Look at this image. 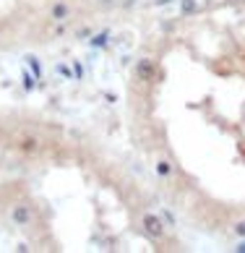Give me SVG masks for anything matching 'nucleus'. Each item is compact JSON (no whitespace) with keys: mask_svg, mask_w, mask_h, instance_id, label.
<instances>
[{"mask_svg":"<svg viewBox=\"0 0 245 253\" xmlns=\"http://www.w3.org/2000/svg\"><path fill=\"white\" fill-rule=\"evenodd\" d=\"M141 232H144L149 240L159 243V240H164V235H167V224H164V219L159 217V214L146 211L144 217H141Z\"/></svg>","mask_w":245,"mask_h":253,"instance_id":"nucleus-1","label":"nucleus"},{"mask_svg":"<svg viewBox=\"0 0 245 253\" xmlns=\"http://www.w3.org/2000/svg\"><path fill=\"white\" fill-rule=\"evenodd\" d=\"M13 149L21 154H37L42 149V138L37 133H29V130H21L13 136Z\"/></svg>","mask_w":245,"mask_h":253,"instance_id":"nucleus-2","label":"nucleus"},{"mask_svg":"<svg viewBox=\"0 0 245 253\" xmlns=\"http://www.w3.org/2000/svg\"><path fill=\"white\" fill-rule=\"evenodd\" d=\"M11 222L16 224V227H29V224L34 222V209L29 204H16L11 209Z\"/></svg>","mask_w":245,"mask_h":253,"instance_id":"nucleus-3","label":"nucleus"},{"mask_svg":"<svg viewBox=\"0 0 245 253\" xmlns=\"http://www.w3.org/2000/svg\"><path fill=\"white\" fill-rule=\"evenodd\" d=\"M136 79L138 81H154L157 79V63L152 58H141L136 63Z\"/></svg>","mask_w":245,"mask_h":253,"instance_id":"nucleus-4","label":"nucleus"},{"mask_svg":"<svg viewBox=\"0 0 245 253\" xmlns=\"http://www.w3.org/2000/svg\"><path fill=\"white\" fill-rule=\"evenodd\" d=\"M50 18H52V21H58V24L68 21V18H71V5L63 3V0L52 3V5H50Z\"/></svg>","mask_w":245,"mask_h":253,"instance_id":"nucleus-5","label":"nucleus"},{"mask_svg":"<svg viewBox=\"0 0 245 253\" xmlns=\"http://www.w3.org/2000/svg\"><path fill=\"white\" fill-rule=\"evenodd\" d=\"M154 170H157V175H159V177H172V172H175V165L169 162L167 157H162V159H157Z\"/></svg>","mask_w":245,"mask_h":253,"instance_id":"nucleus-6","label":"nucleus"},{"mask_svg":"<svg viewBox=\"0 0 245 253\" xmlns=\"http://www.w3.org/2000/svg\"><path fill=\"white\" fill-rule=\"evenodd\" d=\"M26 65H29V71L34 73V79L37 81H42V76H44V71H42V63L34 58V55H26Z\"/></svg>","mask_w":245,"mask_h":253,"instance_id":"nucleus-7","label":"nucleus"},{"mask_svg":"<svg viewBox=\"0 0 245 253\" xmlns=\"http://www.w3.org/2000/svg\"><path fill=\"white\" fill-rule=\"evenodd\" d=\"M107 42H110V32H97V34H91V40H89L91 47H107Z\"/></svg>","mask_w":245,"mask_h":253,"instance_id":"nucleus-8","label":"nucleus"},{"mask_svg":"<svg viewBox=\"0 0 245 253\" xmlns=\"http://www.w3.org/2000/svg\"><path fill=\"white\" fill-rule=\"evenodd\" d=\"M24 89L26 91H34L37 89V79H34L32 71H24Z\"/></svg>","mask_w":245,"mask_h":253,"instance_id":"nucleus-9","label":"nucleus"},{"mask_svg":"<svg viewBox=\"0 0 245 253\" xmlns=\"http://www.w3.org/2000/svg\"><path fill=\"white\" fill-rule=\"evenodd\" d=\"M180 11L188 16V13H196V11H199V3H196V0H183V3H180Z\"/></svg>","mask_w":245,"mask_h":253,"instance_id":"nucleus-10","label":"nucleus"},{"mask_svg":"<svg viewBox=\"0 0 245 253\" xmlns=\"http://www.w3.org/2000/svg\"><path fill=\"white\" fill-rule=\"evenodd\" d=\"M232 235L235 238H245V219H238L232 224Z\"/></svg>","mask_w":245,"mask_h":253,"instance_id":"nucleus-11","label":"nucleus"},{"mask_svg":"<svg viewBox=\"0 0 245 253\" xmlns=\"http://www.w3.org/2000/svg\"><path fill=\"white\" fill-rule=\"evenodd\" d=\"M159 217L164 219V224H167V227H175V217H172V211H169V209H164L162 214H159Z\"/></svg>","mask_w":245,"mask_h":253,"instance_id":"nucleus-12","label":"nucleus"},{"mask_svg":"<svg viewBox=\"0 0 245 253\" xmlns=\"http://www.w3.org/2000/svg\"><path fill=\"white\" fill-rule=\"evenodd\" d=\"M73 73H76L79 79H83V65H81L79 60H73Z\"/></svg>","mask_w":245,"mask_h":253,"instance_id":"nucleus-13","label":"nucleus"},{"mask_svg":"<svg viewBox=\"0 0 245 253\" xmlns=\"http://www.w3.org/2000/svg\"><path fill=\"white\" fill-rule=\"evenodd\" d=\"M232 251H235V253H245V238H240V243H238Z\"/></svg>","mask_w":245,"mask_h":253,"instance_id":"nucleus-14","label":"nucleus"},{"mask_svg":"<svg viewBox=\"0 0 245 253\" xmlns=\"http://www.w3.org/2000/svg\"><path fill=\"white\" fill-rule=\"evenodd\" d=\"M102 3H112V0H102Z\"/></svg>","mask_w":245,"mask_h":253,"instance_id":"nucleus-15","label":"nucleus"},{"mask_svg":"<svg viewBox=\"0 0 245 253\" xmlns=\"http://www.w3.org/2000/svg\"><path fill=\"white\" fill-rule=\"evenodd\" d=\"M227 3H235V0H227Z\"/></svg>","mask_w":245,"mask_h":253,"instance_id":"nucleus-16","label":"nucleus"}]
</instances>
